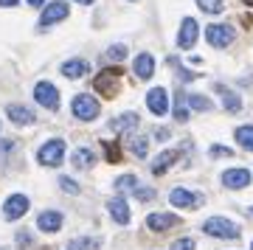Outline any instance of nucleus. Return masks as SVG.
I'll use <instances>...</instances> for the list:
<instances>
[{"mask_svg": "<svg viewBox=\"0 0 253 250\" xmlns=\"http://www.w3.org/2000/svg\"><path fill=\"white\" fill-rule=\"evenodd\" d=\"M118 84H121V68H104V71H99L96 79H93V90L104 98L118 96Z\"/></svg>", "mask_w": 253, "mask_h": 250, "instance_id": "1", "label": "nucleus"}, {"mask_svg": "<svg viewBox=\"0 0 253 250\" xmlns=\"http://www.w3.org/2000/svg\"><path fill=\"white\" fill-rule=\"evenodd\" d=\"M203 231L208 236H214V239H239V233H242L239 225L225 219V216H211V219H206L203 222Z\"/></svg>", "mask_w": 253, "mask_h": 250, "instance_id": "2", "label": "nucleus"}, {"mask_svg": "<svg viewBox=\"0 0 253 250\" xmlns=\"http://www.w3.org/2000/svg\"><path fill=\"white\" fill-rule=\"evenodd\" d=\"M71 113L73 118H79V121H96V116L101 113L99 101L93 96H87V93H79V96H73L71 101Z\"/></svg>", "mask_w": 253, "mask_h": 250, "instance_id": "3", "label": "nucleus"}, {"mask_svg": "<svg viewBox=\"0 0 253 250\" xmlns=\"http://www.w3.org/2000/svg\"><path fill=\"white\" fill-rule=\"evenodd\" d=\"M62 158H65V141H59V138L42 143L40 152H37V161L42 163V166H59Z\"/></svg>", "mask_w": 253, "mask_h": 250, "instance_id": "4", "label": "nucleus"}, {"mask_svg": "<svg viewBox=\"0 0 253 250\" xmlns=\"http://www.w3.org/2000/svg\"><path fill=\"white\" fill-rule=\"evenodd\" d=\"M206 40L214 48H228V45L234 42V28L228 26V23H214V26L206 28Z\"/></svg>", "mask_w": 253, "mask_h": 250, "instance_id": "5", "label": "nucleus"}, {"mask_svg": "<svg viewBox=\"0 0 253 250\" xmlns=\"http://www.w3.org/2000/svg\"><path fill=\"white\" fill-rule=\"evenodd\" d=\"M146 107L152 116H166L169 107H172V101H169V90L166 87H152L146 93Z\"/></svg>", "mask_w": 253, "mask_h": 250, "instance_id": "6", "label": "nucleus"}, {"mask_svg": "<svg viewBox=\"0 0 253 250\" xmlns=\"http://www.w3.org/2000/svg\"><path fill=\"white\" fill-rule=\"evenodd\" d=\"M28 206H31V200L26 194H11L6 203H3V216L9 219V222H17L23 214H28Z\"/></svg>", "mask_w": 253, "mask_h": 250, "instance_id": "7", "label": "nucleus"}, {"mask_svg": "<svg viewBox=\"0 0 253 250\" xmlns=\"http://www.w3.org/2000/svg\"><path fill=\"white\" fill-rule=\"evenodd\" d=\"M34 98H37V101H40L45 110H59V90H56L51 82H37Z\"/></svg>", "mask_w": 253, "mask_h": 250, "instance_id": "8", "label": "nucleus"}, {"mask_svg": "<svg viewBox=\"0 0 253 250\" xmlns=\"http://www.w3.org/2000/svg\"><path fill=\"white\" fill-rule=\"evenodd\" d=\"M251 169H245V166H236V169H228L222 174V186L231 188V191H239V188H248L251 186Z\"/></svg>", "mask_w": 253, "mask_h": 250, "instance_id": "9", "label": "nucleus"}, {"mask_svg": "<svg viewBox=\"0 0 253 250\" xmlns=\"http://www.w3.org/2000/svg\"><path fill=\"white\" fill-rule=\"evenodd\" d=\"M174 225H180V216L169 214V211H155V214L146 216V228H149V231H155V233L169 231V228H174Z\"/></svg>", "mask_w": 253, "mask_h": 250, "instance_id": "10", "label": "nucleus"}, {"mask_svg": "<svg viewBox=\"0 0 253 250\" xmlns=\"http://www.w3.org/2000/svg\"><path fill=\"white\" fill-rule=\"evenodd\" d=\"M68 11H71V9H68V3H65V0H54V3H48V6H45L40 23H42V26H54V23H59V20L68 17Z\"/></svg>", "mask_w": 253, "mask_h": 250, "instance_id": "11", "label": "nucleus"}, {"mask_svg": "<svg viewBox=\"0 0 253 250\" xmlns=\"http://www.w3.org/2000/svg\"><path fill=\"white\" fill-rule=\"evenodd\" d=\"M169 203H172L174 208H197V203H200V197L194 194V191H189V188H172L169 191Z\"/></svg>", "mask_w": 253, "mask_h": 250, "instance_id": "12", "label": "nucleus"}, {"mask_svg": "<svg viewBox=\"0 0 253 250\" xmlns=\"http://www.w3.org/2000/svg\"><path fill=\"white\" fill-rule=\"evenodd\" d=\"M93 163H96V149H90V146H79V149H73L71 155V166L79 171H87L93 169Z\"/></svg>", "mask_w": 253, "mask_h": 250, "instance_id": "13", "label": "nucleus"}, {"mask_svg": "<svg viewBox=\"0 0 253 250\" xmlns=\"http://www.w3.org/2000/svg\"><path fill=\"white\" fill-rule=\"evenodd\" d=\"M6 116H9L11 124H17V126H28V124L37 121V116L28 107H23V104H9V107H6Z\"/></svg>", "mask_w": 253, "mask_h": 250, "instance_id": "14", "label": "nucleus"}, {"mask_svg": "<svg viewBox=\"0 0 253 250\" xmlns=\"http://www.w3.org/2000/svg\"><path fill=\"white\" fill-rule=\"evenodd\" d=\"M194 40H197V20H194V17H186V20L180 23L177 45H180V48H191V45H194Z\"/></svg>", "mask_w": 253, "mask_h": 250, "instance_id": "15", "label": "nucleus"}, {"mask_svg": "<svg viewBox=\"0 0 253 250\" xmlns=\"http://www.w3.org/2000/svg\"><path fill=\"white\" fill-rule=\"evenodd\" d=\"M132 71H135V76H138L141 82L152 79V73H155V59H152V54H138L135 62H132Z\"/></svg>", "mask_w": 253, "mask_h": 250, "instance_id": "16", "label": "nucleus"}, {"mask_svg": "<svg viewBox=\"0 0 253 250\" xmlns=\"http://www.w3.org/2000/svg\"><path fill=\"white\" fill-rule=\"evenodd\" d=\"M174 161H180V152H177V149H166V152H161V155L152 161V174H155V177L166 174V169H169Z\"/></svg>", "mask_w": 253, "mask_h": 250, "instance_id": "17", "label": "nucleus"}, {"mask_svg": "<svg viewBox=\"0 0 253 250\" xmlns=\"http://www.w3.org/2000/svg\"><path fill=\"white\" fill-rule=\"evenodd\" d=\"M107 211H110V216H113V222H118V225L129 222V208H126L124 197H113V200L107 203Z\"/></svg>", "mask_w": 253, "mask_h": 250, "instance_id": "18", "label": "nucleus"}, {"mask_svg": "<svg viewBox=\"0 0 253 250\" xmlns=\"http://www.w3.org/2000/svg\"><path fill=\"white\" fill-rule=\"evenodd\" d=\"M37 228L42 233H56L62 228V214H59V211H42L40 219H37Z\"/></svg>", "mask_w": 253, "mask_h": 250, "instance_id": "19", "label": "nucleus"}, {"mask_svg": "<svg viewBox=\"0 0 253 250\" xmlns=\"http://www.w3.org/2000/svg\"><path fill=\"white\" fill-rule=\"evenodd\" d=\"M141 124V118L135 116V113H121V116H116L113 121H110V126H113V132H129V129H135V126Z\"/></svg>", "mask_w": 253, "mask_h": 250, "instance_id": "20", "label": "nucleus"}, {"mask_svg": "<svg viewBox=\"0 0 253 250\" xmlns=\"http://www.w3.org/2000/svg\"><path fill=\"white\" fill-rule=\"evenodd\" d=\"M214 90L222 96V107H225L228 113H239V110H242V98L236 96V93H231L225 84H214Z\"/></svg>", "mask_w": 253, "mask_h": 250, "instance_id": "21", "label": "nucleus"}, {"mask_svg": "<svg viewBox=\"0 0 253 250\" xmlns=\"http://www.w3.org/2000/svg\"><path fill=\"white\" fill-rule=\"evenodd\" d=\"M87 73V62L84 59H71V62L62 65V76L65 79H82Z\"/></svg>", "mask_w": 253, "mask_h": 250, "instance_id": "22", "label": "nucleus"}, {"mask_svg": "<svg viewBox=\"0 0 253 250\" xmlns=\"http://www.w3.org/2000/svg\"><path fill=\"white\" fill-rule=\"evenodd\" d=\"M186 104H189V110H197V113H208V110L214 107L211 98L200 96V93H189V96H186Z\"/></svg>", "mask_w": 253, "mask_h": 250, "instance_id": "23", "label": "nucleus"}, {"mask_svg": "<svg viewBox=\"0 0 253 250\" xmlns=\"http://www.w3.org/2000/svg\"><path fill=\"white\" fill-rule=\"evenodd\" d=\"M236 143L253 152V124H245V126H236Z\"/></svg>", "mask_w": 253, "mask_h": 250, "instance_id": "24", "label": "nucleus"}, {"mask_svg": "<svg viewBox=\"0 0 253 250\" xmlns=\"http://www.w3.org/2000/svg\"><path fill=\"white\" fill-rule=\"evenodd\" d=\"M96 248H99V239H93V236H76L73 242H68L65 250H96Z\"/></svg>", "mask_w": 253, "mask_h": 250, "instance_id": "25", "label": "nucleus"}, {"mask_svg": "<svg viewBox=\"0 0 253 250\" xmlns=\"http://www.w3.org/2000/svg\"><path fill=\"white\" fill-rule=\"evenodd\" d=\"M129 146H132V155H135V158H146V152H149V149H146V146H149V141H146L144 135H141V138H138V135H132V138H129Z\"/></svg>", "mask_w": 253, "mask_h": 250, "instance_id": "26", "label": "nucleus"}, {"mask_svg": "<svg viewBox=\"0 0 253 250\" xmlns=\"http://www.w3.org/2000/svg\"><path fill=\"white\" fill-rule=\"evenodd\" d=\"M174 121L177 124H186L189 121V104H186L183 96H177V101H174Z\"/></svg>", "mask_w": 253, "mask_h": 250, "instance_id": "27", "label": "nucleus"}, {"mask_svg": "<svg viewBox=\"0 0 253 250\" xmlns=\"http://www.w3.org/2000/svg\"><path fill=\"white\" fill-rule=\"evenodd\" d=\"M197 6L206 11V14H222V9H225L222 0H197Z\"/></svg>", "mask_w": 253, "mask_h": 250, "instance_id": "28", "label": "nucleus"}, {"mask_svg": "<svg viewBox=\"0 0 253 250\" xmlns=\"http://www.w3.org/2000/svg\"><path fill=\"white\" fill-rule=\"evenodd\" d=\"M169 65H172L174 71H177V76H180V82H194V79H197V73L186 71V68L180 65V59H177V56H172V59H169Z\"/></svg>", "mask_w": 253, "mask_h": 250, "instance_id": "29", "label": "nucleus"}, {"mask_svg": "<svg viewBox=\"0 0 253 250\" xmlns=\"http://www.w3.org/2000/svg\"><path fill=\"white\" fill-rule=\"evenodd\" d=\"M116 188H118V191H124V188H132V191H135V188H138L135 174H121V177L116 180Z\"/></svg>", "mask_w": 253, "mask_h": 250, "instance_id": "30", "label": "nucleus"}, {"mask_svg": "<svg viewBox=\"0 0 253 250\" xmlns=\"http://www.w3.org/2000/svg\"><path fill=\"white\" fill-rule=\"evenodd\" d=\"M104 152H107V161H110V163H118V161H121V149H118V143L104 141Z\"/></svg>", "mask_w": 253, "mask_h": 250, "instance_id": "31", "label": "nucleus"}, {"mask_svg": "<svg viewBox=\"0 0 253 250\" xmlns=\"http://www.w3.org/2000/svg\"><path fill=\"white\" fill-rule=\"evenodd\" d=\"M126 56V45H110L107 48V59H113V62H121Z\"/></svg>", "mask_w": 253, "mask_h": 250, "instance_id": "32", "label": "nucleus"}, {"mask_svg": "<svg viewBox=\"0 0 253 250\" xmlns=\"http://www.w3.org/2000/svg\"><path fill=\"white\" fill-rule=\"evenodd\" d=\"M59 186H62L65 194H79V183L71 177H59Z\"/></svg>", "mask_w": 253, "mask_h": 250, "instance_id": "33", "label": "nucleus"}, {"mask_svg": "<svg viewBox=\"0 0 253 250\" xmlns=\"http://www.w3.org/2000/svg\"><path fill=\"white\" fill-rule=\"evenodd\" d=\"M132 194H135L138 203H149V200H155V188H141V186H138Z\"/></svg>", "mask_w": 253, "mask_h": 250, "instance_id": "34", "label": "nucleus"}, {"mask_svg": "<svg viewBox=\"0 0 253 250\" xmlns=\"http://www.w3.org/2000/svg\"><path fill=\"white\" fill-rule=\"evenodd\" d=\"M172 250H194V239H177V242H172Z\"/></svg>", "mask_w": 253, "mask_h": 250, "instance_id": "35", "label": "nucleus"}, {"mask_svg": "<svg viewBox=\"0 0 253 250\" xmlns=\"http://www.w3.org/2000/svg\"><path fill=\"white\" fill-rule=\"evenodd\" d=\"M31 242H34V236H31L28 231H20V233H17V248H28Z\"/></svg>", "mask_w": 253, "mask_h": 250, "instance_id": "36", "label": "nucleus"}, {"mask_svg": "<svg viewBox=\"0 0 253 250\" xmlns=\"http://www.w3.org/2000/svg\"><path fill=\"white\" fill-rule=\"evenodd\" d=\"M11 149H14V141H9V138H6V141H0V161H3V155H9Z\"/></svg>", "mask_w": 253, "mask_h": 250, "instance_id": "37", "label": "nucleus"}, {"mask_svg": "<svg viewBox=\"0 0 253 250\" xmlns=\"http://www.w3.org/2000/svg\"><path fill=\"white\" fill-rule=\"evenodd\" d=\"M211 155H214V158H228V155H231V149H228V146H214V149H211Z\"/></svg>", "mask_w": 253, "mask_h": 250, "instance_id": "38", "label": "nucleus"}, {"mask_svg": "<svg viewBox=\"0 0 253 250\" xmlns=\"http://www.w3.org/2000/svg\"><path fill=\"white\" fill-rule=\"evenodd\" d=\"M155 138H158V141H166V138H169V129H163V126H161V129L155 132Z\"/></svg>", "mask_w": 253, "mask_h": 250, "instance_id": "39", "label": "nucleus"}, {"mask_svg": "<svg viewBox=\"0 0 253 250\" xmlns=\"http://www.w3.org/2000/svg\"><path fill=\"white\" fill-rule=\"evenodd\" d=\"M0 6H9L11 9V6H17V0H0Z\"/></svg>", "mask_w": 253, "mask_h": 250, "instance_id": "40", "label": "nucleus"}, {"mask_svg": "<svg viewBox=\"0 0 253 250\" xmlns=\"http://www.w3.org/2000/svg\"><path fill=\"white\" fill-rule=\"evenodd\" d=\"M28 6H42V3H45V0H26Z\"/></svg>", "mask_w": 253, "mask_h": 250, "instance_id": "41", "label": "nucleus"}, {"mask_svg": "<svg viewBox=\"0 0 253 250\" xmlns=\"http://www.w3.org/2000/svg\"><path fill=\"white\" fill-rule=\"evenodd\" d=\"M73 3H82V6H90L93 0H73Z\"/></svg>", "mask_w": 253, "mask_h": 250, "instance_id": "42", "label": "nucleus"}, {"mask_svg": "<svg viewBox=\"0 0 253 250\" xmlns=\"http://www.w3.org/2000/svg\"><path fill=\"white\" fill-rule=\"evenodd\" d=\"M242 3H248V6H253V0H242Z\"/></svg>", "mask_w": 253, "mask_h": 250, "instance_id": "43", "label": "nucleus"}, {"mask_svg": "<svg viewBox=\"0 0 253 250\" xmlns=\"http://www.w3.org/2000/svg\"><path fill=\"white\" fill-rule=\"evenodd\" d=\"M251 250H253V242H251Z\"/></svg>", "mask_w": 253, "mask_h": 250, "instance_id": "44", "label": "nucleus"}, {"mask_svg": "<svg viewBox=\"0 0 253 250\" xmlns=\"http://www.w3.org/2000/svg\"><path fill=\"white\" fill-rule=\"evenodd\" d=\"M251 214H253V208H251Z\"/></svg>", "mask_w": 253, "mask_h": 250, "instance_id": "45", "label": "nucleus"}]
</instances>
